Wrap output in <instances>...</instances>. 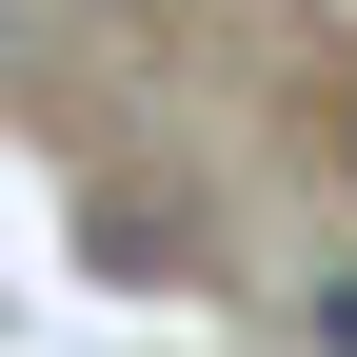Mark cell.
Instances as JSON below:
<instances>
[{
  "label": "cell",
  "mask_w": 357,
  "mask_h": 357,
  "mask_svg": "<svg viewBox=\"0 0 357 357\" xmlns=\"http://www.w3.org/2000/svg\"><path fill=\"white\" fill-rule=\"evenodd\" d=\"M318 357H357V278H318Z\"/></svg>",
  "instance_id": "obj_1"
}]
</instances>
